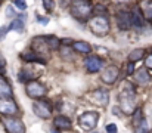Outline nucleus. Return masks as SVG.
Returning <instances> with one entry per match:
<instances>
[{
  "label": "nucleus",
  "instance_id": "13",
  "mask_svg": "<svg viewBox=\"0 0 152 133\" xmlns=\"http://www.w3.org/2000/svg\"><path fill=\"white\" fill-rule=\"evenodd\" d=\"M90 96H92V102H95V104H98V105H105L106 102H108V99H109V93H108V90H103V89H98V90H95V92H92L90 93Z\"/></svg>",
  "mask_w": 152,
  "mask_h": 133
},
{
  "label": "nucleus",
  "instance_id": "25",
  "mask_svg": "<svg viewBox=\"0 0 152 133\" xmlns=\"http://www.w3.org/2000/svg\"><path fill=\"white\" fill-rule=\"evenodd\" d=\"M93 12L95 15H103V16H108V9L103 6V4H96L93 7Z\"/></svg>",
  "mask_w": 152,
  "mask_h": 133
},
{
  "label": "nucleus",
  "instance_id": "6",
  "mask_svg": "<svg viewBox=\"0 0 152 133\" xmlns=\"http://www.w3.org/2000/svg\"><path fill=\"white\" fill-rule=\"evenodd\" d=\"M25 90H27V95L33 99H39V98H43L48 92V89L45 87L42 83H39L37 80H31L27 83L25 86Z\"/></svg>",
  "mask_w": 152,
  "mask_h": 133
},
{
  "label": "nucleus",
  "instance_id": "10",
  "mask_svg": "<svg viewBox=\"0 0 152 133\" xmlns=\"http://www.w3.org/2000/svg\"><path fill=\"white\" fill-rule=\"evenodd\" d=\"M84 65H86V70L89 73H99L103 68L105 62L99 56H89V58L84 59Z\"/></svg>",
  "mask_w": 152,
  "mask_h": 133
},
{
  "label": "nucleus",
  "instance_id": "5",
  "mask_svg": "<svg viewBox=\"0 0 152 133\" xmlns=\"http://www.w3.org/2000/svg\"><path fill=\"white\" fill-rule=\"evenodd\" d=\"M98 120H99V114L95 112V111L84 112V114H81V115L78 117V123H80V126H81L84 130H92L93 127H96Z\"/></svg>",
  "mask_w": 152,
  "mask_h": 133
},
{
  "label": "nucleus",
  "instance_id": "14",
  "mask_svg": "<svg viewBox=\"0 0 152 133\" xmlns=\"http://www.w3.org/2000/svg\"><path fill=\"white\" fill-rule=\"evenodd\" d=\"M132 19H133V27H136V28H142L145 25V16H143L140 7L139 9L134 7L132 10Z\"/></svg>",
  "mask_w": 152,
  "mask_h": 133
},
{
  "label": "nucleus",
  "instance_id": "16",
  "mask_svg": "<svg viewBox=\"0 0 152 133\" xmlns=\"http://www.w3.org/2000/svg\"><path fill=\"white\" fill-rule=\"evenodd\" d=\"M53 124H55V127H56V129H59V130H69L72 123H71V120H69L68 117L58 115V117L53 120Z\"/></svg>",
  "mask_w": 152,
  "mask_h": 133
},
{
  "label": "nucleus",
  "instance_id": "36",
  "mask_svg": "<svg viewBox=\"0 0 152 133\" xmlns=\"http://www.w3.org/2000/svg\"><path fill=\"white\" fill-rule=\"evenodd\" d=\"M61 43L65 44V46H71V44H72V40H71V39H62Z\"/></svg>",
  "mask_w": 152,
  "mask_h": 133
},
{
  "label": "nucleus",
  "instance_id": "28",
  "mask_svg": "<svg viewBox=\"0 0 152 133\" xmlns=\"http://www.w3.org/2000/svg\"><path fill=\"white\" fill-rule=\"evenodd\" d=\"M6 16H7V18H15V16H16V12H15L13 6H7V7H6Z\"/></svg>",
  "mask_w": 152,
  "mask_h": 133
},
{
  "label": "nucleus",
  "instance_id": "11",
  "mask_svg": "<svg viewBox=\"0 0 152 133\" xmlns=\"http://www.w3.org/2000/svg\"><path fill=\"white\" fill-rule=\"evenodd\" d=\"M118 76H120L118 68L114 67V65H109V67H106V68L103 70L101 79H102L103 83H106V85H112V83H115V80L118 79Z\"/></svg>",
  "mask_w": 152,
  "mask_h": 133
},
{
  "label": "nucleus",
  "instance_id": "24",
  "mask_svg": "<svg viewBox=\"0 0 152 133\" xmlns=\"http://www.w3.org/2000/svg\"><path fill=\"white\" fill-rule=\"evenodd\" d=\"M143 120H145V118H143L142 109H140V108H137V109L133 112V126H134V127H139V126H140V123H142Z\"/></svg>",
  "mask_w": 152,
  "mask_h": 133
},
{
  "label": "nucleus",
  "instance_id": "27",
  "mask_svg": "<svg viewBox=\"0 0 152 133\" xmlns=\"http://www.w3.org/2000/svg\"><path fill=\"white\" fill-rule=\"evenodd\" d=\"M43 3H45V9H46L48 12H52V10H53V6H55V1H53V0H43Z\"/></svg>",
  "mask_w": 152,
  "mask_h": 133
},
{
  "label": "nucleus",
  "instance_id": "26",
  "mask_svg": "<svg viewBox=\"0 0 152 133\" xmlns=\"http://www.w3.org/2000/svg\"><path fill=\"white\" fill-rule=\"evenodd\" d=\"M13 4L18 9H21V10H25L27 9V1L25 0H13Z\"/></svg>",
  "mask_w": 152,
  "mask_h": 133
},
{
  "label": "nucleus",
  "instance_id": "30",
  "mask_svg": "<svg viewBox=\"0 0 152 133\" xmlns=\"http://www.w3.org/2000/svg\"><path fill=\"white\" fill-rule=\"evenodd\" d=\"M133 73H134V62L130 61V62L127 64V76H132Z\"/></svg>",
  "mask_w": 152,
  "mask_h": 133
},
{
  "label": "nucleus",
  "instance_id": "9",
  "mask_svg": "<svg viewBox=\"0 0 152 133\" xmlns=\"http://www.w3.org/2000/svg\"><path fill=\"white\" fill-rule=\"evenodd\" d=\"M0 114L1 115H15L18 114V107L12 99H4V96H0Z\"/></svg>",
  "mask_w": 152,
  "mask_h": 133
},
{
  "label": "nucleus",
  "instance_id": "17",
  "mask_svg": "<svg viewBox=\"0 0 152 133\" xmlns=\"http://www.w3.org/2000/svg\"><path fill=\"white\" fill-rule=\"evenodd\" d=\"M134 80H136L139 85H148L149 80H151V76H149V73L146 71V68H140V70L136 71Z\"/></svg>",
  "mask_w": 152,
  "mask_h": 133
},
{
  "label": "nucleus",
  "instance_id": "20",
  "mask_svg": "<svg viewBox=\"0 0 152 133\" xmlns=\"http://www.w3.org/2000/svg\"><path fill=\"white\" fill-rule=\"evenodd\" d=\"M0 96H12V89L10 85L6 82L4 77L0 76Z\"/></svg>",
  "mask_w": 152,
  "mask_h": 133
},
{
  "label": "nucleus",
  "instance_id": "19",
  "mask_svg": "<svg viewBox=\"0 0 152 133\" xmlns=\"http://www.w3.org/2000/svg\"><path fill=\"white\" fill-rule=\"evenodd\" d=\"M140 10H142L145 19H152V0H142Z\"/></svg>",
  "mask_w": 152,
  "mask_h": 133
},
{
  "label": "nucleus",
  "instance_id": "34",
  "mask_svg": "<svg viewBox=\"0 0 152 133\" xmlns=\"http://www.w3.org/2000/svg\"><path fill=\"white\" fill-rule=\"evenodd\" d=\"M7 31H9V27H1V28H0V40L4 39V36H6Z\"/></svg>",
  "mask_w": 152,
  "mask_h": 133
},
{
  "label": "nucleus",
  "instance_id": "4",
  "mask_svg": "<svg viewBox=\"0 0 152 133\" xmlns=\"http://www.w3.org/2000/svg\"><path fill=\"white\" fill-rule=\"evenodd\" d=\"M0 120H1V124L4 126L6 132H9V133H24L25 132L24 123L19 118L13 117V115H1Z\"/></svg>",
  "mask_w": 152,
  "mask_h": 133
},
{
  "label": "nucleus",
  "instance_id": "22",
  "mask_svg": "<svg viewBox=\"0 0 152 133\" xmlns=\"http://www.w3.org/2000/svg\"><path fill=\"white\" fill-rule=\"evenodd\" d=\"M143 56H145V50H143V49H134V50L130 52L129 59H130L132 62H137V61H140Z\"/></svg>",
  "mask_w": 152,
  "mask_h": 133
},
{
  "label": "nucleus",
  "instance_id": "8",
  "mask_svg": "<svg viewBox=\"0 0 152 133\" xmlns=\"http://www.w3.org/2000/svg\"><path fill=\"white\" fill-rule=\"evenodd\" d=\"M117 24H118V28L123 30V31H127L133 27V19H132V12H127V10H121L117 13Z\"/></svg>",
  "mask_w": 152,
  "mask_h": 133
},
{
  "label": "nucleus",
  "instance_id": "1",
  "mask_svg": "<svg viewBox=\"0 0 152 133\" xmlns=\"http://www.w3.org/2000/svg\"><path fill=\"white\" fill-rule=\"evenodd\" d=\"M71 15L78 21H89L93 12V4L90 0H74L71 3Z\"/></svg>",
  "mask_w": 152,
  "mask_h": 133
},
{
  "label": "nucleus",
  "instance_id": "33",
  "mask_svg": "<svg viewBox=\"0 0 152 133\" xmlns=\"http://www.w3.org/2000/svg\"><path fill=\"white\" fill-rule=\"evenodd\" d=\"M105 130L109 133H115L117 132V126H115V124H108V126L105 127Z\"/></svg>",
  "mask_w": 152,
  "mask_h": 133
},
{
  "label": "nucleus",
  "instance_id": "21",
  "mask_svg": "<svg viewBox=\"0 0 152 133\" xmlns=\"http://www.w3.org/2000/svg\"><path fill=\"white\" fill-rule=\"evenodd\" d=\"M9 30H15V31H18V33H22L24 31V21L21 19V18H13V21L10 22V25H9Z\"/></svg>",
  "mask_w": 152,
  "mask_h": 133
},
{
  "label": "nucleus",
  "instance_id": "31",
  "mask_svg": "<svg viewBox=\"0 0 152 133\" xmlns=\"http://www.w3.org/2000/svg\"><path fill=\"white\" fill-rule=\"evenodd\" d=\"M136 130H137V132H146V130H148V127H146V120H143V121L140 123V126L136 127Z\"/></svg>",
  "mask_w": 152,
  "mask_h": 133
},
{
  "label": "nucleus",
  "instance_id": "35",
  "mask_svg": "<svg viewBox=\"0 0 152 133\" xmlns=\"http://www.w3.org/2000/svg\"><path fill=\"white\" fill-rule=\"evenodd\" d=\"M4 67H6V59H4V58H3V55L0 53V70L3 71V70H4Z\"/></svg>",
  "mask_w": 152,
  "mask_h": 133
},
{
  "label": "nucleus",
  "instance_id": "15",
  "mask_svg": "<svg viewBox=\"0 0 152 133\" xmlns=\"http://www.w3.org/2000/svg\"><path fill=\"white\" fill-rule=\"evenodd\" d=\"M21 59L27 61V62H39L42 65H46V59L42 58V55L36 53V52H25V53H21Z\"/></svg>",
  "mask_w": 152,
  "mask_h": 133
},
{
  "label": "nucleus",
  "instance_id": "32",
  "mask_svg": "<svg viewBox=\"0 0 152 133\" xmlns=\"http://www.w3.org/2000/svg\"><path fill=\"white\" fill-rule=\"evenodd\" d=\"M40 24H43V25H46L48 22H49V18H46V16H40V15H37V18H36Z\"/></svg>",
  "mask_w": 152,
  "mask_h": 133
},
{
  "label": "nucleus",
  "instance_id": "7",
  "mask_svg": "<svg viewBox=\"0 0 152 133\" xmlns=\"http://www.w3.org/2000/svg\"><path fill=\"white\" fill-rule=\"evenodd\" d=\"M33 109L40 118H49L52 115V107L48 101H34Z\"/></svg>",
  "mask_w": 152,
  "mask_h": 133
},
{
  "label": "nucleus",
  "instance_id": "12",
  "mask_svg": "<svg viewBox=\"0 0 152 133\" xmlns=\"http://www.w3.org/2000/svg\"><path fill=\"white\" fill-rule=\"evenodd\" d=\"M33 50L36 52V53H39V55H48L49 53V50H50V47H49V44L46 42V39H45V36H42V37H36V39H33Z\"/></svg>",
  "mask_w": 152,
  "mask_h": 133
},
{
  "label": "nucleus",
  "instance_id": "29",
  "mask_svg": "<svg viewBox=\"0 0 152 133\" xmlns=\"http://www.w3.org/2000/svg\"><path fill=\"white\" fill-rule=\"evenodd\" d=\"M145 67L152 70V53H148L146 58H145Z\"/></svg>",
  "mask_w": 152,
  "mask_h": 133
},
{
  "label": "nucleus",
  "instance_id": "3",
  "mask_svg": "<svg viewBox=\"0 0 152 133\" xmlns=\"http://www.w3.org/2000/svg\"><path fill=\"white\" fill-rule=\"evenodd\" d=\"M89 27L90 30L96 34V36H106L109 33V21H108V16H103V15H95L93 18H90L89 21Z\"/></svg>",
  "mask_w": 152,
  "mask_h": 133
},
{
  "label": "nucleus",
  "instance_id": "2",
  "mask_svg": "<svg viewBox=\"0 0 152 133\" xmlns=\"http://www.w3.org/2000/svg\"><path fill=\"white\" fill-rule=\"evenodd\" d=\"M120 105H121V109L126 112V114H132L134 105H136V93L133 90V86L132 85H126L124 89L121 90L120 96Z\"/></svg>",
  "mask_w": 152,
  "mask_h": 133
},
{
  "label": "nucleus",
  "instance_id": "23",
  "mask_svg": "<svg viewBox=\"0 0 152 133\" xmlns=\"http://www.w3.org/2000/svg\"><path fill=\"white\" fill-rule=\"evenodd\" d=\"M45 39H46V42L49 44L50 50H55V49H58L61 46V40L58 37H55V36H45Z\"/></svg>",
  "mask_w": 152,
  "mask_h": 133
},
{
  "label": "nucleus",
  "instance_id": "18",
  "mask_svg": "<svg viewBox=\"0 0 152 133\" xmlns=\"http://www.w3.org/2000/svg\"><path fill=\"white\" fill-rule=\"evenodd\" d=\"M71 46H72V49H74L75 52L83 53V55H89V53L92 52V46L87 43V42H74Z\"/></svg>",
  "mask_w": 152,
  "mask_h": 133
},
{
  "label": "nucleus",
  "instance_id": "37",
  "mask_svg": "<svg viewBox=\"0 0 152 133\" xmlns=\"http://www.w3.org/2000/svg\"><path fill=\"white\" fill-rule=\"evenodd\" d=\"M0 4H1V0H0Z\"/></svg>",
  "mask_w": 152,
  "mask_h": 133
}]
</instances>
